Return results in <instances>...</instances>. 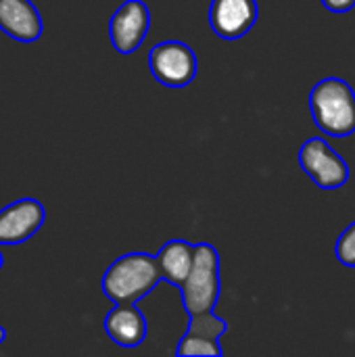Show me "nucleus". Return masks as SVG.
<instances>
[{"mask_svg":"<svg viewBox=\"0 0 355 357\" xmlns=\"http://www.w3.org/2000/svg\"><path fill=\"white\" fill-rule=\"evenodd\" d=\"M257 21L255 0H211L209 4V25L222 40H239Z\"/></svg>","mask_w":355,"mask_h":357,"instance_id":"nucleus-8","label":"nucleus"},{"mask_svg":"<svg viewBox=\"0 0 355 357\" xmlns=\"http://www.w3.org/2000/svg\"><path fill=\"white\" fill-rule=\"evenodd\" d=\"M105 333L119 347H138L146 339V320L136 303L115 305L105 316Z\"/></svg>","mask_w":355,"mask_h":357,"instance_id":"nucleus-10","label":"nucleus"},{"mask_svg":"<svg viewBox=\"0 0 355 357\" xmlns=\"http://www.w3.org/2000/svg\"><path fill=\"white\" fill-rule=\"evenodd\" d=\"M161 280L157 257L149 253H128L107 268L100 287L115 305H123L138 303Z\"/></svg>","mask_w":355,"mask_h":357,"instance_id":"nucleus-1","label":"nucleus"},{"mask_svg":"<svg viewBox=\"0 0 355 357\" xmlns=\"http://www.w3.org/2000/svg\"><path fill=\"white\" fill-rule=\"evenodd\" d=\"M2 264H4V257H2V253H0V270H2Z\"/></svg>","mask_w":355,"mask_h":357,"instance_id":"nucleus-17","label":"nucleus"},{"mask_svg":"<svg viewBox=\"0 0 355 357\" xmlns=\"http://www.w3.org/2000/svg\"><path fill=\"white\" fill-rule=\"evenodd\" d=\"M155 257L161 270V278L167 280L169 284L180 287L190 274V268L195 261V245L186 241H169L167 245L159 249Z\"/></svg>","mask_w":355,"mask_h":357,"instance_id":"nucleus-11","label":"nucleus"},{"mask_svg":"<svg viewBox=\"0 0 355 357\" xmlns=\"http://www.w3.org/2000/svg\"><path fill=\"white\" fill-rule=\"evenodd\" d=\"M149 69L159 84L167 88H184L197 75V56L184 42H161L149 52Z\"/></svg>","mask_w":355,"mask_h":357,"instance_id":"nucleus-4","label":"nucleus"},{"mask_svg":"<svg viewBox=\"0 0 355 357\" xmlns=\"http://www.w3.org/2000/svg\"><path fill=\"white\" fill-rule=\"evenodd\" d=\"M4 341H6V331H4V328L0 326V345H2Z\"/></svg>","mask_w":355,"mask_h":357,"instance_id":"nucleus-16","label":"nucleus"},{"mask_svg":"<svg viewBox=\"0 0 355 357\" xmlns=\"http://www.w3.org/2000/svg\"><path fill=\"white\" fill-rule=\"evenodd\" d=\"M176 354L180 357L184 356H222V347H220V341H213V339H205V337H199V335H192V333H186L180 343H178V349Z\"/></svg>","mask_w":355,"mask_h":357,"instance_id":"nucleus-13","label":"nucleus"},{"mask_svg":"<svg viewBox=\"0 0 355 357\" xmlns=\"http://www.w3.org/2000/svg\"><path fill=\"white\" fill-rule=\"evenodd\" d=\"M0 31L31 44L42 36V17L31 0H0Z\"/></svg>","mask_w":355,"mask_h":357,"instance_id":"nucleus-9","label":"nucleus"},{"mask_svg":"<svg viewBox=\"0 0 355 357\" xmlns=\"http://www.w3.org/2000/svg\"><path fill=\"white\" fill-rule=\"evenodd\" d=\"M310 109L324 134L343 138L355 132V92L345 79H320L310 92Z\"/></svg>","mask_w":355,"mask_h":357,"instance_id":"nucleus-2","label":"nucleus"},{"mask_svg":"<svg viewBox=\"0 0 355 357\" xmlns=\"http://www.w3.org/2000/svg\"><path fill=\"white\" fill-rule=\"evenodd\" d=\"M46 209L38 199H19L0 209V245H21L44 224Z\"/></svg>","mask_w":355,"mask_h":357,"instance_id":"nucleus-7","label":"nucleus"},{"mask_svg":"<svg viewBox=\"0 0 355 357\" xmlns=\"http://www.w3.org/2000/svg\"><path fill=\"white\" fill-rule=\"evenodd\" d=\"M188 316L213 312L220 299V255L213 245H195V261L186 280L178 287Z\"/></svg>","mask_w":355,"mask_h":357,"instance_id":"nucleus-3","label":"nucleus"},{"mask_svg":"<svg viewBox=\"0 0 355 357\" xmlns=\"http://www.w3.org/2000/svg\"><path fill=\"white\" fill-rule=\"evenodd\" d=\"M322 4L331 13H347L355 6V0H322Z\"/></svg>","mask_w":355,"mask_h":357,"instance_id":"nucleus-15","label":"nucleus"},{"mask_svg":"<svg viewBox=\"0 0 355 357\" xmlns=\"http://www.w3.org/2000/svg\"><path fill=\"white\" fill-rule=\"evenodd\" d=\"M226 331H228L226 320L218 318L213 312L199 314V316H188V331L186 333H192V335H199V337H205V339L220 341V337Z\"/></svg>","mask_w":355,"mask_h":357,"instance_id":"nucleus-12","label":"nucleus"},{"mask_svg":"<svg viewBox=\"0 0 355 357\" xmlns=\"http://www.w3.org/2000/svg\"><path fill=\"white\" fill-rule=\"evenodd\" d=\"M299 165L312 182L326 190H337L349 180V165L322 138H310L299 151Z\"/></svg>","mask_w":355,"mask_h":357,"instance_id":"nucleus-5","label":"nucleus"},{"mask_svg":"<svg viewBox=\"0 0 355 357\" xmlns=\"http://www.w3.org/2000/svg\"><path fill=\"white\" fill-rule=\"evenodd\" d=\"M335 253H337V259L347 266V268H355V222L349 224L343 234L339 236L337 245H335Z\"/></svg>","mask_w":355,"mask_h":357,"instance_id":"nucleus-14","label":"nucleus"},{"mask_svg":"<svg viewBox=\"0 0 355 357\" xmlns=\"http://www.w3.org/2000/svg\"><path fill=\"white\" fill-rule=\"evenodd\" d=\"M151 27V13L142 0H126L109 21V38L119 54L136 52Z\"/></svg>","mask_w":355,"mask_h":357,"instance_id":"nucleus-6","label":"nucleus"}]
</instances>
